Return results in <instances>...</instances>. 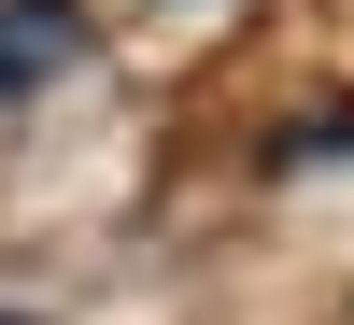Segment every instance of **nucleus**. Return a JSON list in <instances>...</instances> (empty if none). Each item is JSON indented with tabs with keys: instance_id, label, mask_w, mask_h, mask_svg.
I'll return each mask as SVG.
<instances>
[{
	"instance_id": "nucleus-1",
	"label": "nucleus",
	"mask_w": 354,
	"mask_h": 325,
	"mask_svg": "<svg viewBox=\"0 0 354 325\" xmlns=\"http://www.w3.org/2000/svg\"><path fill=\"white\" fill-rule=\"evenodd\" d=\"M85 57H100L85 0H0V113H15V99H43V85H71Z\"/></svg>"
},
{
	"instance_id": "nucleus-2",
	"label": "nucleus",
	"mask_w": 354,
	"mask_h": 325,
	"mask_svg": "<svg viewBox=\"0 0 354 325\" xmlns=\"http://www.w3.org/2000/svg\"><path fill=\"white\" fill-rule=\"evenodd\" d=\"M0 325H15V311H0Z\"/></svg>"
}]
</instances>
